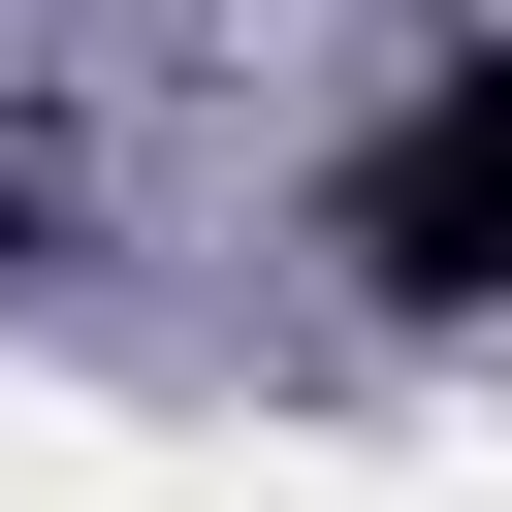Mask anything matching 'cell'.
I'll return each instance as SVG.
<instances>
[{"label":"cell","instance_id":"6da1fadb","mask_svg":"<svg viewBox=\"0 0 512 512\" xmlns=\"http://www.w3.org/2000/svg\"><path fill=\"white\" fill-rule=\"evenodd\" d=\"M320 256H352V320H512V32H448L320 160Z\"/></svg>","mask_w":512,"mask_h":512}]
</instances>
